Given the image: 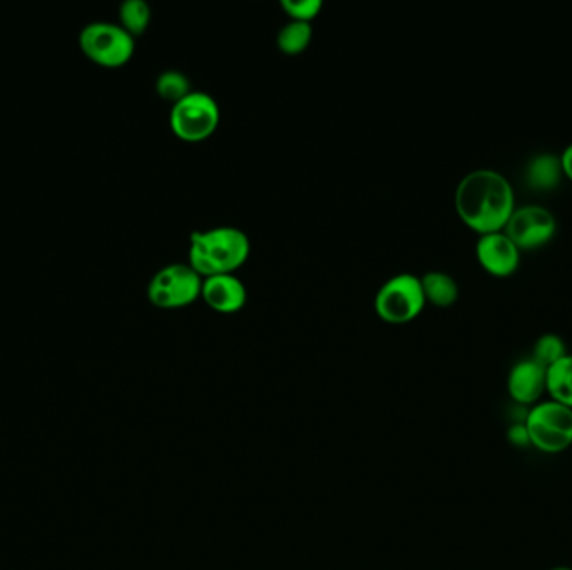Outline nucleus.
<instances>
[{
	"instance_id": "obj_1",
	"label": "nucleus",
	"mask_w": 572,
	"mask_h": 570,
	"mask_svg": "<svg viewBox=\"0 0 572 570\" xmlns=\"http://www.w3.org/2000/svg\"><path fill=\"white\" fill-rule=\"evenodd\" d=\"M455 207L462 222L480 235L502 231L515 210L514 189L501 173L476 169L458 182Z\"/></svg>"
},
{
	"instance_id": "obj_2",
	"label": "nucleus",
	"mask_w": 572,
	"mask_h": 570,
	"mask_svg": "<svg viewBox=\"0 0 572 570\" xmlns=\"http://www.w3.org/2000/svg\"><path fill=\"white\" fill-rule=\"evenodd\" d=\"M250 238L233 226L194 231L190 241V264L201 276L233 273L247 261Z\"/></svg>"
},
{
	"instance_id": "obj_3",
	"label": "nucleus",
	"mask_w": 572,
	"mask_h": 570,
	"mask_svg": "<svg viewBox=\"0 0 572 570\" xmlns=\"http://www.w3.org/2000/svg\"><path fill=\"white\" fill-rule=\"evenodd\" d=\"M524 427L531 446L539 452L555 455L572 446V408L555 400L536 403L527 412Z\"/></svg>"
},
{
	"instance_id": "obj_4",
	"label": "nucleus",
	"mask_w": 572,
	"mask_h": 570,
	"mask_svg": "<svg viewBox=\"0 0 572 570\" xmlns=\"http://www.w3.org/2000/svg\"><path fill=\"white\" fill-rule=\"evenodd\" d=\"M80 46L91 61L104 68H119L133 58L134 37L119 24L91 22L81 31Z\"/></svg>"
},
{
	"instance_id": "obj_5",
	"label": "nucleus",
	"mask_w": 572,
	"mask_h": 570,
	"mask_svg": "<svg viewBox=\"0 0 572 570\" xmlns=\"http://www.w3.org/2000/svg\"><path fill=\"white\" fill-rule=\"evenodd\" d=\"M422 282L412 273H398L386 280L376 295V310L390 323H407L426 305Z\"/></svg>"
},
{
	"instance_id": "obj_6",
	"label": "nucleus",
	"mask_w": 572,
	"mask_h": 570,
	"mask_svg": "<svg viewBox=\"0 0 572 570\" xmlns=\"http://www.w3.org/2000/svg\"><path fill=\"white\" fill-rule=\"evenodd\" d=\"M169 122L175 134L184 141L206 140L218 128L219 106L212 94L191 91L172 104Z\"/></svg>"
},
{
	"instance_id": "obj_7",
	"label": "nucleus",
	"mask_w": 572,
	"mask_h": 570,
	"mask_svg": "<svg viewBox=\"0 0 572 570\" xmlns=\"http://www.w3.org/2000/svg\"><path fill=\"white\" fill-rule=\"evenodd\" d=\"M203 278L191 264L171 263L154 273L147 296L156 307L181 308L201 296Z\"/></svg>"
},
{
	"instance_id": "obj_8",
	"label": "nucleus",
	"mask_w": 572,
	"mask_h": 570,
	"mask_svg": "<svg viewBox=\"0 0 572 570\" xmlns=\"http://www.w3.org/2000/svg\"><path fill=\"white\" fill-rule=\"evenodd\" d=\"M558 223L555 214L540 204H524L511 214L505 233L517 245L519 250H534L555 238Z\"/></svg>"
},
{
	"instance_id": "obj_9",
	"label": "nucleus",
	"mask_w": 572,
	"mask_h": 570,
	"mask_svg": "<svg viewBox=\"0 0 572 570\" xmlns=\"http://www.w3.org/2000/svg\"><path fill=\"white\" fill-rule=\"evenodd\" d=\"M476 254L479 263L496 276H509L521 264V250L505 231L480 235Z\"/></svg>"
},
{
	"instance_id": "obj_10",
	"label": "nucleus",
	"mask_w": 572,
	"mask_h": 570,
	"mask_svg": "<svg viewBox=\"0 0 572 570\" xmlns=\"http://www.w3.org/2000/svg\"><path fill=\"white\" fill-rule=\"evenodd\" d=\"M201 296L213 310L233 313L247 304L248 292L245 283L235 273H218L203 280Z\"/></svg>"
},
{
	"instance_id": "obj_11",
	"label": "nucleus",
	"mask_w": 572,
	"mask_h": 570,
	"mask_svg": "<svg viewBox=\"0 0 572 570\" xmlns=\"http://www.w3.org/2000/svg\"><path fill=\"white\" fill-rule=\"evenodd\" d=\"M508 390L519 405H536L546 392V368L533 358L517 361L509 371Z\"/></svg>"
},
{
	"instance_id": "obj_12",
	"label": "nucleus",
	"mask_w": 572,
	"mask_h": 570,
	"mask_svg": "<svg viewBox=\"0 0 572 570\" xmlns=\"http://www.w3.org/2000/svg\"><path fill=\"white\" fill-rule=\"evenodd\" d=\"M562 173L561 157L555 153H539L527 163V185L537 191H549L555 189L561 181Z\"/></svg>"
},
{
	"instance_id": "obj_13",
	"label": "nucleus",
	"mask_w": 572,
	"mask_h": 570,
	"mask_svg": "<svg viewBox=\"0 0 572 570\" xmlns=\"http://www.w3.org/2000/svg\"><path fill=\"white\" fill-rule=\"evenodd\" d=\"M420 282H422L426 300L432 301L437 307H451L458 298L457 282L445 271H427Z\"/></svg>"
},
{
	"instance_id": "obj_14",
	"label": "nucleus",
	"mask_w": 572,
	"mask_h": 570,
	"mask_svg": "<svg viewBox=\"0 0 572 570\" xmlns=\"http://www.w3.org/2000/svg\"><path fill=\"white\" fill-rule=\"evenodd\" d=\"M546 392L555 402L572 408V355L569 353L546 370Z\"/></svg>"
},
{
	"instance_id": "obj_15",
	"label": "nucleus",
	"mask_w": 572,
	"mask_h": 570,
	"mask_svg": "<svg viewBox=\"0 0 572 570\" xmlns=\"http://www.w3.org/2000/svg\"><path fill=\"white\" fill-rule=\"evenodd\" d=\"M313 29H311L310 22L290 21L283 25L276 36V44L279 50L285 54H300L301 50L307 49L310 44Z\"/></svg>"
},
{
	"instance_id": "obj_16",
	"label": "nucleus",
	"mask_w": 572,
	"mask_h": 570,
	"mask_svg": "<svg viewBox=\"0 0 572 570\" xmlns=\"http://www.w3.org/2000/svg\"><path fill=\"white\" fill-rule=\"evenodd\" d=\"M121 25L131 36L143 34L151 21V8L146 0H124L119 8Z\"/></svg>"
},
{
	"instance_id": "obj_17",
	"label": "nucleus",
	"mask_w": 572,
	"mask_h": 570,
	"mask_svg": "<svg viewBox=\"0 0 572 570\" xmlns=\"http://www.w3.org/2000/svg\"><path fill=\"white\" fill-rule=\"evenodd\" d=\"M156 91L163 99L171 100L172 104L183 99L191 93V83L184 72L168 69L156 79Z\"/></svg>"
},
{
	"instance_id": "obj_18",
	"label": "nucleus",
	"mask_w": 572,
	"mask_h": 570,
	"mask_svg": "<svg viewBox=\"0 0 572 570\" xmlns=\"http://www.w3.org/2000/svg\"><path fill=\"white\" fill-rule=\"evenodd\" d=\"M565 355H568V348H565L564 340L556 333H544L534 343L533 357L531 358L548 370L551 365L561 360Z\"/></svg>"
},
{
	"instance_id": "obj_19",
	"label": "nucleus",
	"mask_w": 572,
	"mask_h": 570,
	"mask_svg": "<svg viewBox=\"0 0 572 570\" xmlns=\"http://www.w3.org/2000/svg\"><path fill=\"white\" fill-rule=\"evenodd\" d=\"M282 8L291 21L310 22L322 9V0H282Z\"/></svg>"
},
{
	"instance_id": "obj_20",
	"label": "nucleus",
	"mask_w": 572,
	"mask_h": 570,
	"mask_svg": "<svg viewBox=\"0 0 572 570\" xmlns=\"http://www.w3.org/2000/svg\"><path fill=\"white\" fill-rule=\"evenodd\" d=\"M509 439H511V442L515 443V446H531L529 437H527V430L526 427H524V424L512 427L511 430H509Z\"/></svg>"
},
{
	"instance_id": "obj_21",
	"label": "nucleus",
	"mask_w": 572,
	"mask_h": 570,
	"mask_svg": "<svg viewBox=\"0 0 572 570\" xmlns=\"http://www.w3.org/2000/svg\"><path fill=\"white\" fill-rule=\"evenodd\" d=\"M562 173L572 179V143L564 147L561 154Z\"/></svg>"
},
{
	"instance_id": "obj_22",
	"label": "nucleus",
	"mask_w": 572,
	"mask_h": 570,
	"mask_svg": "<svg viewBox=\"0 0 572 570\" xmlns=\"http://www.w3.org/2000/svg\"><path fill=\"white\" fill-rule=\"evenodd\" d=\"M551 570H572V569H569V567H555V569H551Z\"/></svg>"
}]
</instances>
